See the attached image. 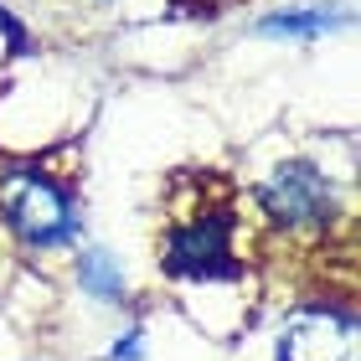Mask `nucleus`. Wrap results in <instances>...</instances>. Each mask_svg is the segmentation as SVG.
I'll use <instances>...</instances> for the list:
<instances>
[{"label": "nucleus", "instance_id": "6", "mask_svg": "<svg viewBox=\"0 0 361 361\" xmlns=\"http://www.w3.org/2000/svg\"><path fill=\"white\" fill-rule=\"evenodd\" d=\"M68 279H73V294H83L93 310L124 315V310L135 305V284H129L124 258L114 248H104V243H93V238L68 258Z\"/></svg>", "mask_w": 361, "mask_h": 361}, {"label": "nucleus", "instance_id": "7", "mask_svg": "<svg viewBox=\"0 0 361 361\" xmlns=\"http://www.w3.org/2000/svg\"><path fill=\"white\" fill-rule=\"evenodd\" d=\"M104 361H150V336H145V320H124L119 331L109 336L104 346Z\"/></svg>", "mask_w": 361, "mask_h": 361}, {"label": "nucleus", "instance_id": "3", "mask_svg": "<svg viewBox=\"0 0 361 361\" xmlns=\"http://www.w3.org/2000/svg\"><path fill=\"white\" fill-rule=\"evenodd\" d=\"M160 274L176 284L243 279L248 264L238 253V212L227 202H196L186 212H171V227L160 238Z\"/></svg>", "mask_w": 361, "mask_h": 361}, {"label": "nucleus", "instance_id": "5", "mask_svg": "<svg viewBox=\"0 0 361 361\" xmlns=\"http://www.w3.org/2000/svg\"><path fill=\"white\" fill-rule=\"evenodd\" d=\"M351 26V11L341 0H300V6H274L264 16H253L248 37L258 42H289V47H310V42H325L336 31Z\"/></svg>", "mask_w": 361, "mask_h": 361}, {"label": "nucleus", "instance_id": "9", "mask_svg": "<svg viewBox=\"0 0 361 361\" xmlns=\"http://www.w3.org/2000/svg\"><path fill=\"white\" fill-rule=\"evenodd\" d=\"M26 361H37V356H26Z\"/></svg>", "mask_w": 361, "mask_h": 361}, {"label": "nucleus", "instance_id": "8", "mask_svg": "<svg viewBox=\"0 0 361 361\" xmlns=\"http://www.w3.org/2000/svg\"><path fill=\"white\" fill-rule=\"evenodd\" d=\"M93 6H119V0H93Z\"/></svg>", "mask_w": 361, "mask_h": 361}, {"label": "nucleus", "instance_id": "2", "mask_svg": "<svg viewBox=\"0 0 361 361\" xmlns=\"http://www.w3.org/2000/svg\"><path fill=\"white\" fill-rule=\"evenodd\" d=\"M0 233L26 264H68L88 243L73 171H52L47 155L0 160Z\"/></svg>", "mask_w": 361, "mask_h": 361}, {"label": "nucleus", "instance_id": "4", "mask_svg": "<svg viewBox=\"0 0 361 361\" xmlns=\"http://www.w3.org/2000/svg\"><path fill=\"white\" fill-rule=\"evenodd\" d=\"M356 294L320 289L284 310L274 331V361H356Z\"/></svg>", "mask_w": 361, "mask_h": 361}, {"label": "nucleus", "instance_id": "1", "mask_svg": "<svg viewBox=\"0 0 361 361\" xmlns=\"http://www.w3.org/2000/svg\"><path fill=\"white\" fill-rule=\"evenodd\" d=\"M351 186L356 171L331 166L320 145L289 150L253 180V222L269 243L294 253H331L341 233H351Z\"/></svg>", "mask_w": 361, "mask_h": 361}]
</instances>
